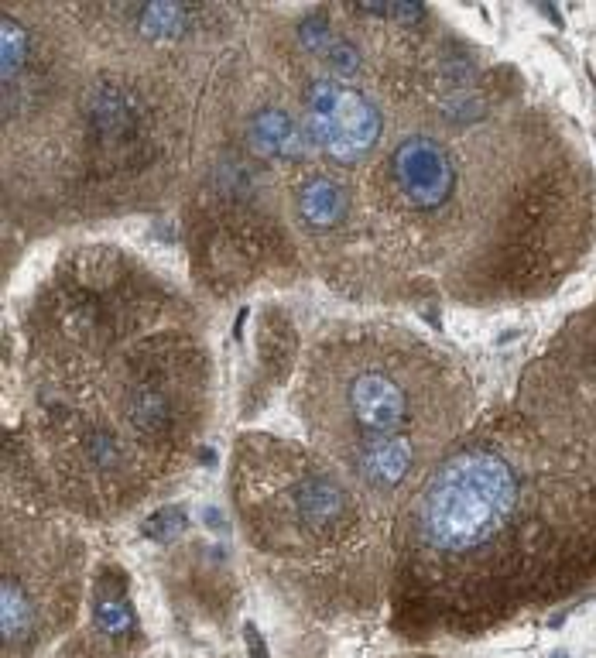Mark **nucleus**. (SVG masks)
<instances>
[{"label": "nucleus", "instance_id": "4", "mask_svg": "<svg viewBox=\"0 0 596 658\" xmlns=\"http://www.w3.org/2000/svg\"><path fill=\"white\" fill-rule=\"evenodd\" d=\"M596 583V480L490 405L391 525L388 621L401 641L483 638Z\"/></svg>", "mask_w": 596, "mask_h": 658}, {"label": "nucleus", "instance_id": "13", "mask_svg": "<svg viewBox=\"0 0 596 658\" xmlns=\"http://www.w3.org/2000/svg\"><path fill=\"white\" fill-rule=\"evenodd\" d=\"M86 621L79 635V655L83 658H127L141 641V621L131 600V573L114 559H103L90 573V593H86Z\"/></svg>", "mask_w": 596, "mask_h": 658}, {"label": "nucleus", "instance_id": "2", "mask_svg": "<svg viewBox=\"0 0 596 658\" xmlns=\"http://www.w3.org/2000/svg\"><path fill=\"white\" fill-rule=\"evenodd\" d=\"M381 306L518 309L596 251V162L576 120L463 35L364 175Z\"/></svg>", "mask_w": 596, "mask_h": 658}, {"label": "nucleus", "instance_id": "7", "mask_svg": "<svg viewBox=\"0 0 596 658\" xmlns=\"http://www.w3.org/2000/svg\"><path fill=\"white\" fill-rule=\"evenodd\" d=\"M223 76L203 151L175 206L189 288L199 302H233L312 278L288 213L285 179L251 155L223 117Z\"/></svg>", "mask_w": 596, "mask_h": 658}, {"label": "nucleus", "instance_id": "12", "mask_svg": "<svg viewBox=\"0 0 596 658\" xmlns=\"http://www.w3.org/2000/svg\"><path fill=\"white\" fill-rule=\"evenodd\" d=\"M305 340L295 316L278 302H264L254 326V364L240 388V419H254L281 388H292Z\"/></svg>", "mask_w": 596, "mask_h": 658}, {"label": "nucleus", "instance_id": "3", "mask_svg": "<svg viewBox=\"0 0 596 658\" xmlns=\"http://www.w3.org/2000/svg\"><path fill=\"white\" fill-rule=\"evenodd\" d=\"M251 38V35H247ZM155 48L117 35L90 0L0 7L4 251L179 206L213 93L247 45Z\"/></svg>", "mask_w": 596, "mask_h": 658}, {"label": "nucleus", "instance_id": "14", "mask_svg": "<svg viewBox=\"0 0 596 658\" xmlns=\"http://www.w3.org/2000/svg\"><path fill=\"white\" fill-rule=\"evenodd\" d=\"M244 635H247V645H251L254 658H268V648L261 645V635H257V628H254V624H247V628H244Z\"/></svg>", "mask_w": 596, "mask_h": 658}, {"label": "nucleus", "instance_id": "6", "mask_svg": "<svg viewBox=\"0 0 596 658\" xmlns=\"http://www.w3.org/2000/svg\"><path fill=\"white\" fill-rule=\"evenodd\" d=\"M227 497L251 566L319 621L388 607L391 521L305 439L237 432Z\"/></svg>", "mask_w": 596, "mask_h": 658}, {"label": "nucleus", "instance_id": "11", "mask_svg": "<svg viewBox=\"0 0 596 658\" xmlns=\"http://www.w3.org/2000/svg\"><path fill=\"white\" fill-rule=\"evenodd\" d=\"M285 196L309 275L346 302L381 306V275L360 179L326 162H309L285 179Z\"/></svg>", "mask_w": 596, "mask_h": 658}, {"label": "nucleus", "instance_id": "5", "mask_svg": "<svg viewBox=\"0 0 596 658\" xmlns=\"http://www.w3.org/2000/svg\"><path fill=\"white\" fill-rule=\"evenodd\" d=\"M316 453L391 521L480 419L473 374L391 319H326L305 336L288 388Z\"/></svg>", "mask_w": 596, "mask_h": 658}, {"label": "nucleus", "instance_id": "8", "mask_svg": "<svg viewBox=\"0 0 596 658\" xmlns=\"http://www.w3.org/2000/svg\"><path fill=\"white\" fill-rule=\"evenodd\" d=\"M90 593L83 525L31 480L4 467L0 511V628L4 658H38L79 621Z\"/></svg>", "mask_w": 596, "mask_h": 658}, {"label": "nucleus", "instance_id": "15", "mask_svg": "<svg viewBox=\"0 0 596 658\" xmlns=\"http://www.w3.org/2000/svg\"><path fill=\"white\" fill-rule=\"evenodd\" d=\"M412 658H432V655H412Z\"/></svg>", "mask_w": 596, "mask_h": 658}, {"label": "nucleus", "instance_id": "1", "mask_svg": "<svg viewBox=\"0 0 596 658\" xmlns=\"http://www.w3.org/2000/svg\"><path fill=\"white\" fill-rule=\"evenodd\" d=\"M216 415L203 302L117 240L66 244L7 326L4 467L79 525L138 515Z\"/></svg>", "mask_w": 596, "mask_h": 658}, {"label": "nucleus", "instance_id": "9", "mask_svg": "<svg viewBox=\"0 0 596 658\" xmlns=\"http://www.w3.org/2000/svg\"><path fill=\"white\" fill-rule=\"evenodd\" d=\"M251 42L278 76L281 90L319 162L364 182L398 124V110L377 86L336 76L298 55L278 31L271 7H254Z\"/></svg>", "mask_w": 596, "mask_h": 658}, {"label": "nucleus", "instance_id": "10", "mask_svg": "<svg viewBox=\"0 0 596 658\" xmlns=\"http://www.w3.org/2000/svg\"><path fill=\"white\" fill-rule=\"evenodd\" d=\"M507 401L545 443L596 480V292L521 367Z\"/></svg>", "mask_w": 596, "mask_h": 658}]
</instances>
